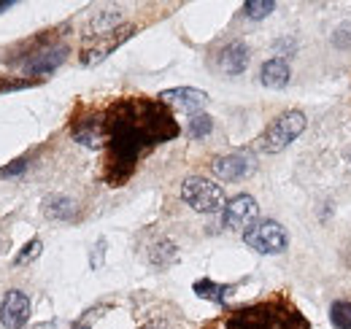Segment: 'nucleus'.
<instances>
[{"label": "nucleus", "mask_w": 351, "mask_h": 329, "mask_svg": "<svg viewBox=\"0 0 351 329\" xmlns=\"http://www.w3.org/2000/svg\"><path fill=\"white\" fill-rule=\"evenodd\" d=\"M181 200L197 213H219L227 206L224 189L219 184L200 178V175H189L181 184Z\"/></svg>", "instance_id": "1"}, {"label": "nucleus", "mask_w": 351, "mask_h": 329, "mask_svg": "<svg viewBox=\"0 0 351 329\" xmlns=\"http://www.w3.org/2000/svg\"><path fill=\"white\" fill-rule=\"evenodd\" d=\"M303 130H306V114H303V111H287V114H281V117L260 135V143H257V146H260V151H265V154H278V151H284L295 138H300Z\"/></svg>", "instance_id": "2"}, {"label": "nucleus", "mask_w": 351, "mask_h": 329, "mask_svg": "<svg viewBox=\"0 0 351 329\" xmlns=\"http://www.w3.org/2000/svg\"><path fill=\"white\" fill-rule=\"evenodd\" d=\"M243 243L249 248H254L257 254H284L287 246H289V235L278 221L263 219V221L252 224L243 232Z\"/></svg>", "instance_id": "3"}, {"label": "nucleus", "mask_w": 351, "mask_h": 329, "mask_svg": "<svg viewBox=\"0 0 351 329\" xmlns=\"http://www.w3.org/2000/svg\"><path fill=\"white\" fill-rule=\"evenodd\" d=\"M257 221H260V206L252 195H235L232 200H227V206L221 210V227H227V230L246 232Z\"/></svg>", "instance_id": "4"}, {"label": "nucleus", "mask_w": 351, "mask_h": 329, "mask_svg": "<svg viewBox=\"0 0 351 329\" xmlns=\"http://www.w3.org/2000/svg\"><path fill=\"white\" fill-rule=\"evenodd\" d=\"M30 319V297L19 289H8L0 302V324L5 329H22Z\"/></svg>", "instance_id": "5"}, {"label": "nucleus", "mask_w": 351, "mask_h": 329, "mask_svg": "<svg viewBox=\"0 0 351 329\" xmlns=\"http://www.w3.org/2000/svg\"><path fill=\"white\" fill-rule=\"evenodd\" d=\"M214 175L221 181H241L249 173H254V157L249 154H227V157H217L211 162Z\"/></svg>", "instance_id": "6"}, {"label": "nucleus", "mask_w": 351, "mask_h": 329, "mask_svg": "<svg viewBox=\"0 0 351 329\" xmlns=\"http://www.w3.org/2000/svg\"><path fill=\"white\" fill-rule=\"evenodd\" d=\"M160 103H168L181 111H200L208 103V95L195 86H173V89L160 92Z\"/></svg>", "instance_id": "7"}, {"label": "nucleus", "mask_w": 351, "mask_h": 329, "mask_svg": "<svg viewBox=\"0 0 351 329\" xmlns=\"http://www.w3.org/2000/svg\"><path fill=\"white\" fill-rule=\"evenodd\" d=\"M249 60H252V54H249V46H246V43L230 41L219 51L221 73H227V76H238V73H243V71L249 68Z\"/></svg>", "instance_id": "8"}, {"label": "nucleus", "mask_w": 351, "mask_h": 329, "mask_svg": "<svg viewBox=\"0 0 351 329\" xmlns=\"http://www.w3.org/2000/svg\"><path fill=\"white\" fill-rule=\"evenodd\" d=\"M132 33H135V27H119V30H114V33H108V36H103V41L97 43V46H92L84 51V57H82V62L84 65H95V62H100V60H106L114 49H119L122 43L130 38Z\"/></svg>", "instance_id": "9"}, {"label": "nucleus", "mask_w": 351, "mask_h": 329, "mask_svg": "<svg viewBox=\"0 0 351 329\" xmlns=\"http://www.w3.org/2000/svg\"><path fill=\"white\" fill-rule=\"evenodd\" d=\"M65 57H68V49H65V46L46 49V51H41V54H36L33 60H27L25 71H27V76H44V73L57 71V68L65 62Z\"/></svg>", "instance_id": "10"}, {"label": "nucleus", "mask_w": 351, "mask_h": 329, "mask_svg": "<svg viewBox=\"0 0 351 329\" xmlns=\"http://www.w3.org/2000/svg\"><path fill=\"white\" fill-rule=\"evenodd\" d=\"M289 76H292V71H289V65H287L281 57H273V60L263 62L260 82H263V86H267V89H284V86L289 84Z\"/></svg>", "instance_id": "11"}, {"label": "nucleus", "mask_w": 351, "mask_h": 329, "mask_svg": "<svg viewBox=\"0 0 351 329\" xmlns=\"http://www.w3.org/2000/svg\"><path fill=\"white\" fill-rule=\"evenodd\" d=\"M46 216L49 219H60V221H68V219H73L76 216V203L71 200V197H65V195H51L49 200H46Z\"/></svg>", "instance_id": "12"}, {"label": "nucleus", "mask_w": 351, "mask_h": 329, "mask_svg": "<svg viewBox=\"0 0 351 329\" xmlns=\"http://www.w3.org/2000/svg\"><path fill=\"white\" fill-rule=\"evenodd\" d=\"M195 291H197V297L211 300V302H219V305H221L232 289L221 287V284H214V281H208V278H203V281H197V284H195Z\"/></svg>", "instance_id": "13"}, {"label": "nucleus", "mask_w": 351, "mask_h": 329, "mask_svg": "<svg viewBox=\"0 0 351 329\" xmlns=\"http://www.w3.org/2000/svg\"><path fill=\"white\" fill-rule=\"evenodd\" d=\"M330 321L335 329H351V302L349 300H338L330 308Z\"/></svg>", "instance_id": "14"}, {"label": "nucleus", "mask_w": 351, "mask_h": 329, "mask_svg": "<svg viewBox=\"0 0 351 329\" xmlns=\"http://www.w3.org/2000/svg\"><path fill=\"white\" fill-rule=\"evenodd\" d=\"M211 130H214V119H211L208 114H195V117L189 119V124H186V132H189V138H195V141L206 138Z\"/></svg>", "instance_id": "15"}, {"label": "nucleus", "mask_w": 351, "mask_h": 329, "mask_svg": "<svg viewBox=\"0 0 351 329\" xmlns=\"http://www.w3.org/2000/svg\"><path fill=\"white\" fill-rule=\"evenodd\" d=\"M176 256H178V248H176V243H171V241L157 243L154 251H152V262H154V265H160V267L176 262Z\"/></svg>", "instance_id": "16"}, {"label": "nucleus", "mask_w": 351, "mask_h": 329, "mask_svg": "<svg viewBox=\"0 0 351 329\" xmlns=\"http://www.w3.org/2000/svg\"><path fill=\"white\" fill-rule=\"evenodd\" d=\"M273 11H276V3L273 0H249V3H243V14L249 19H265Z\"/></svg>", "instance_id": "17"}, {"label": "nucleus", "mask_w": 351, "mask_h": 329, "mask_svg": "<svg viewBox=\"0 0 351 329\" xmlns=\"http://www.w3.org/2000/svg\"><path fill=\"white\" fill-rule=\"evenodd\" d=\"M38 254H41V241H38V238H33V241H30L27 246L22 248V254L16 256V265H25L27 259H36Z\"/></svg>", "instance_id": "18"}, {"label": "nucleus", "mask_w": 351, "mask_h": 329, "mask_svg": "<svg viewBox=\"0 0 351 329\" xmlns=\"http://www.w3.org/2000/svg\"><path fill=\"white\" fill-rule=\"evenodd\" d=\"M25 167H27V162H25V160H16L14 164L3 167V170H0V175H19V173H25Z\"/></svg>", "instance_id": "19"}, {"label": "nucleus", "mask_w": 351, "mask_h": 329, "mask_svg": "<svg viewBox=\"0 0 351 329\" xmlns=\"http://www.w3.org/2000/svg\"><path fill=\"white\" fill-rule=\"evenodd\" d=\"M11 5H14L11 0H0V11H5V8H11Z\"/></svg>", "instance_id": "20"}, {"label": "nucleus", "mask_w": 351, "mask_h": 329, "mask_svg": "<svg viewBox=\"0 0 351 329\" xmlns=\"http://www.w3.org/2000/svg\"><path fill=\"white\" fill-rule=\"evenodd\" d=\"M143 329H157V327H154V324H149V327H143Z\"/></svg>", "instance_id": "21"}, {"label": "nucleus", "mask_w": 351, "mask_h": 329, "mask_svg": "<svg viewBox=\"0 0 351 329\" xmlns=\"http://www.w3.org/2000/svg\"><path fill=\"white\" fill-rule=\"evenodd\" d=\"M79 329H87V327H79Z\"/></svg>", "instance_id": "22"}]
</instances>
